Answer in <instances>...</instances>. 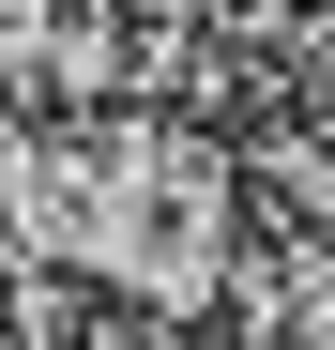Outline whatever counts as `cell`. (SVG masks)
<instances>
[{
  "instance_id": "cell-1",
  "label": "cell",
  "mask_w": 335,
  "mask_h": 350,
  "mask_svg": "<svg viewBox=\"0 0 335 350\" xmlns=\"http://www.w3.org/2000/svg\"><path fill=\"white\" fill-rule=\"evenodd\" d=\"M137 16H152V0H137Z\"/></svg>"
}]
</instances>
